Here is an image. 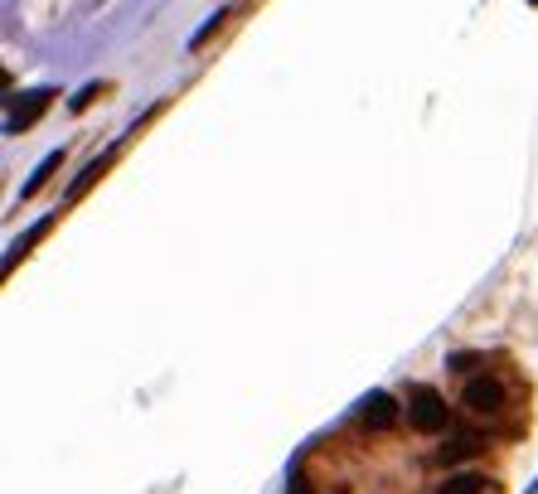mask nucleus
Masks as SVG:
<instances>
[{
	"label": "nucleus",
	"instance_id": "obj_6",
	"mask_svg": "<svg viewBox=\"0 0 538 494\" xmlns=\"http://www.w3.org/2000/svg\"><path fill=\"white\" fill-rule=\"evenodd\" d=\"M54 170H64V146H58V151H49V155L39 160V170H34V175L25 179V185H20V199H34V195H39V189L54 179Z\"/></svg>",
	"mask_w": 538,
	"mask_h": 494
},
{
	"label": "nucleus",
	"instance_id": "obj_4",
	"mask_svg": "<svg viewBox=\"0 0 538 494\" xmlns=\"http://www.w3.org/2000/svg\"><path fill=\"white\" fill-rule=\"evenodd\" d=\"M461 397H465V407H471V412H485V417H495L499 407H505V388H499L495 378H471Z\"/></svg>",
	"mask_w": 538,
	"mask_h": 494
},
{
	"label": "nucleus",
	"instance_id": "obj_2",
	"mask_svg": "<svg viewBox=\"0 0 538 494\" xmlns=\"http://www.w3.org/2000/svg\"><path fill=\"white\" fill-rule=\"evenodd\" d=\"M49 102H54V88H34L25 102H15V107H10V117H5V131H10V136H20V131H30V126L39 122L44 112H49Z\"/></svg>",
	"mask_w": 538,
	"mask_h": 494
},
{
	"label": "nucleus",
	"instance_id": "obj_8",
	"mask_svg": "<svg viewBox=\"0 0 538 494\" xmlns=\"http://www.w3.org/2000/svg\"><path fill=\"white\" fill-rule=\"evenodd\" d=\"M233 15H243V10H219V15H213V20H209V25H204V30H199V34H195V39H189V54H204V49H209V44H213V34H223V25H229V20H233Z\"/></svg>",
	"mask_w": 538,
	"mask_h": 494
},
{
	"label": "nucleus",
	"instance_id": "obj_7",
	"mask_svg": "<svg viewBox=\"0 0 538 494\" xmlns=\"http://www.w3.org/2000/svg\"><path fill=\"white\" fill-rule=\"evenodd\" d=\"M49 228H54V219H39V223H34V228H30L25 238H15V243H10V252H5V276L15 272V262L25 257V252H30V243H39V238L49 233Z\"/></svg>",
	"mask_w": 538,
	"mask_h": 494
},
{
	"label": "nucleus",
	"instance_id": "obj_3",
	"mask_svg": "<svg viewBox=\"0 0 538 494\" xmlns=\"http://www.w3.org/2000/svg\"><path fill=\"white\" fill-rule=\"evenodd\" d=\"M359 421H364L369 431H388V427H398V403H393L388 393H369L364 403H359Z\"/></svg>",
	"mask_w": 538,
	"mask_h": 494
},
{
	"label": "nucleus",
	"instance_id": "obj_10",
	"mask_svg": "<svg viewBox=\"0 0 538 494\" xmlns=\"http://www.w3.org/2000/svg\"><path fill=\"white\" fill-rule=\"evenodd\" d=\"M102 92H107V82H88V88H82V92H78V98L68 102V107H74V112H82V107H88L92 98H102Z\"/></svg>",
	"mask_w": 538,
	"mask_h": 494
},
{
	"label": "nucleus",
	"instance_id": "obj_5",
	"mask_svg": "<svg viewBox=\"0 0 538 494\" xmlns=\"http://www.w3.org/2000/svg\"><path fill=\"white\" fill-rule=\"evenodd\" d=\"M117 151H122V146H112V151H102V155H92V160H88V170H82V175L74 179V185H68V195H64V199H68V204H78L82 195H88V189H92V185H98V179L107 175V165H112V160H117Z\"/></svg>",
	"mask_w": 538,
	"mask_h": 494
},
{
	"label": "nucleus",
	"instance_id": "obj_9",
	"mask_svg": "<svg viewBox=\"0 0 538 494\" xmlns=\"http://www.w3.org/2000/svg\"><path fill=\"white\" fill-rule=\"evenodd\" d=\"M481 490H485V475H475V470H456L441 485V494H481Z\"/></svg>",
	"mask_w": 538,
	"mask_h": 494
},
{
	"label": "nucleus",
	"instance_id": "obj_11",
	"mask_svg": "<svg viewBox=\"0 0 538 494\" xmlns=\"http://www.w3.org/2000/svg\"><path fill=\"white\" fill-rule=\"evenodd\" d=\"M286 494H310V485H306V475H301V470L291 475V485H286Z\"/></svg>",
	"mask_w": 538,
	"mask_h": 494
},
{
	"label": "nucleus",
	"instance_id": "obj_1",
	"mask_svg": "<svg viewBox=\"0 0 538 494\" xmlns=\"http://www.w3.org/2000/svg\"><path fill=\"white\" fill-rule=\"evenodd\" d=\"M408 421H412L417 431H427V437L447 431V421H451L447 397H441L437 388H412V397H408Z\"/></svg>",
	"mask_w": 538,
	"mask_h": 494
}]
</instances>
